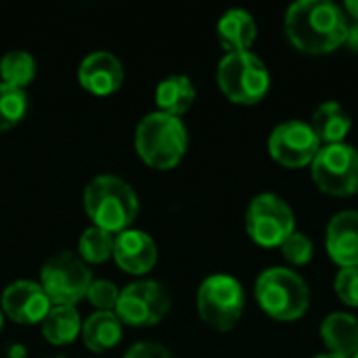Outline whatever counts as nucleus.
I'll return each mask as SVG.
<instances>
[{
	"label": "nucleus",
	"instance_id": "21",
	"mask_svg": "<svg viewBox=\"0 0 358 358\" xmlns=\"http://www.w3.org/2000/svg\"><path fill=\"white\" fill-rule=\"evenodd\" d=\"M40 325L44 340L52 346L71 344L82 334V321L76 306H52Z\"/></svg>",
	"mask_w": 358,
	"mask_h": 358
},
{
	"label": "nucleus",
	"instance_id": "13",
	"mask_svg": "<svg viewBox=\"0 0 358 358\" xmlns=\"http://www.w3.org/2000/svg\"><path fill=\"white\" fill-rule=\"evenodd\" d=\"M78 82L84 90L96 96H107L124 84V65L109 50H94L80 61Z\"/></svg>",
	"mask_w": 358,
	"mask_h": 358
},
{
	"label": "nucleus",
	"instance_id": "16",
	"mask_svg": "<svg viewBox=\"0 0 358 358\" xmlns=\"http://www.w3.org/2000/svg\"><path fill=\"white\" fill-rule=\"evenodd\" d=\"M216 31H218L220 46L227 50V55L229 52H248L254 46L256 36H258L254 17L243 8L227 10L218 21Z\"/></svg>",
	"mask_w": 358,
	"mask_h": 358
},
{
	"label": "nucleus",
	"instance_id": "29",
	"mask_svg": "<svg viewBox=\"0 0 358 358\" xmlns=\"http://www.w3.org/2000/svg\"><path fill=\"white\" fill-rule=\"evenodd\" d=\"M346 44H348L352 50H357L358 52V23H355V25H350V27H348V38H346Z\"/></svg>",
	"mask_w": 358,
	"mask_h": 358
},
{
	"label": "nucleus",
	"instance_id": "25",
	"mask_svg": "<svg viewBox=\"0 0 358 358\" xmlns=\"http://www.w3.org/2000/svg\"><path fill=\"white\" fill-rule=\"evenodd\" d=\"M281 252L285 256V260L294 266H304L313 260V254H315V248H313V241L302 235V233H292L283 243H281Z\"/></svg>",
	"mask_w": 358,
	"mask_h": 358
},
{
	"label": "nucleus",
	"instance_id": "9",
	"mask_svg": "<svg viewBox=\"0 0 358 358\" xmlns=\"http://www.w3.org/2000/svg\"><path fill=\"white\" fill-rule=\"evenodd\" d=\"M317 187L334 197H350L358 193V151L355 147L325 145L310 164Z\"/></svg>",
	"mask_w": 358,
	"mask_h": 358
},
{
	"label": "nucleus",
	"instance_id": "10",
	"mask_svg": "<svg viewBox=\"0 0 358 358\" xmlns=\"http://www.w3.org/2000/svg\"><path fill=\"white\" fill-rule=\"evenodd\" d=\"M170 310V296L157 281H134L120 292L115 315L122 325L151 327Z\"/></svg>",
	"mask_w": 358,
	"mask_h": 358
},
{
	"label": "nucleus",
	"instance_id": "24",
	"mask_svg": "<svg viewBox=\"0 0 358 358\" xmlns=\"http://www.w3.org/2000/svg\"><path fill=\"white\" fill-rule=\"evenodd\" d=\"M29 101L23 88L0 82V132L15 128L27 113Z\"/></svg>",
	"mask_w": 358,
	"mask_h": 358
},
{
	"label": "nucleus",
	"instance_id": "12",
	"mask_svg": "<svg viewBox=\"0 0 358 358\" xmlns=\"http://www.w3.org/2000/svg\"><path fill=\"white\" fill-rule=\"evenodd\" d=\"M52 308L46 292L36 281H15L2 292L0 310L4 317L19 325H36L42 323L48 310Z\"/></svg>",
	"mask_w": 358,
	"mask_h": 358
},
{
	"label": "nucleus",
	"instance_id": "28",
	"mask_svg": "<svg viewBox=\"0 0 358 358\" xmlns=\"http://www.w3.org/2000/svg\"><path fill=\"white\" fill-rule=\"evenodd\" d=\"M124 358H174L172 352L162 346V344H155V342H138L134 344Z\"/></svg>",
	"mask_w": 358,
	"mask_h": 358
},
{
	"label": "nucleus",
	"instance_id": "6",
	"mask_svg": "<svg viewBox=\"0 0 358 358\" xmlns=\"http://www.w3.org/2000/svg\"><path fill=\"white\" fill-rule=\"evenodd\" d=\"M243 304V287L231 275H212L197 289V313L216 331L233 329L241 319Z\"/></svg>",
	"mask_w": 358,
	"mask_h": 358
},
{
	"label": "nucleus",
	"instance_id": "15",
	"mask_svg": "<svg viewBox=\"0 0 358 358\" xmlns=\"http://www.w3.org/2000/svg\"><path fill=\"white\" fill-rule=\"evenodd\" d=\"M325 245L340 268H358V212L344 210L329 220Z\"/></svg>",
	"mask_w": 358,
	"mask_h": 358
},
{
	"label": "nucleus",
	"instance_id": "22",
	"mask_svg": "<svg viewBox=\"0 0 358 358\" xmlns=\"http://www.w3.org/2000/svg\"><path fill=\"white\" fill-rule=\"evenodd\" d=\"M0 78L4 84L23 88L36 78V59L27 50H8L0 59Z\"/></svg>",
	"mask_w": 358,
	"mask_h": 358
},
{
	"label": "nucleus",
	"instance_id": "7",
	"mask_svg": "<svg viewBox=\"0 0 358 358\" xmlns=\"http://www.w3.org/2000/svg\"><path fill=\"white\" fill-rule=\"evenodd\" d=\"M90 283V271L84 260L71 252L50 256L40 271V285L52 306H76L82 298H86Z\"/></svg>",
	"mask_w": 358,
	"mask_h": 358
},
{
	"label": "nucleus",
	"instance_id": "4",
	"mask_svg": "<svg viewBox=\"0 0 358 358\" xmlns=\"http://www.w3.org/2000/svg\"><path fill=\"white\" fill-rule=\"evenodd\" d=\"M256 300L275 321H298L310 306L306 281L289 268H268L256 281Z\"/></svg>",
	"mask_w": 358,
	"mask_h": 358
},
{
	"label": "nucleus",
	"instance_id": "18",
	"mask_svg": "<svg viewBox=\"0 0 358 358\" xmlns=\"http://www.w3.org/2000/svg\"><path fill=\"white\" fill-rule=\"evenodd\" d=\"M82 340L84 346L94 352H107L115 348L122 340V321L117 319L115 313H92L84 323H82Z\"/></svg>",
	"mask_w": 358,
	"mask_h": 358
},
{
	"label": "nucleus",
	"instance_id": "8",
	"mask_svg": "<svg viewBox=\"0 0 358 358\" xmlns=\"http://www.w3.org/2000/svg\"><path fill=\"white\" fill-rule=\"evenodd\" d=\"M245 229L254 243L262 248H281V243L296 233V216L279 195L262 193L248 206Z\"/></svg>",
	"mask_w": 358,
	"mask_h": 358
},
{
	"label": "nucleus",
	"instance_id": "31",
	"mask_svg": "<svg viewBox=\"0 0 358 358\" xmlns=\"http://www.w3.org/2000/svg\"><path fill=\"white\" fill-rule=\"evenodd\" d=\"M317 358H344V357H338V355H331V352H329V355H321V357H317Z\"/></svg>",
	"mask_w": 358,
	"mask_h": 358
},
{
	"label": "nucleus",
	"instance_id": "27",
	"mask_svg": "<svg viewBox=\"0 0 358 358\" xmlns=\"http://www.w3.org/2000/svg\"><path fill=\"white\" fill-rule=\"evenodd\" d=\"M336 294L346 306H358V268H340L336 277Z\"/></svg>",
	"mask_w": 358,
	"mask_h": 358
},
{
	"label": "nucleus",
	"instance_id": "14",
	"mask_svg": "<svg viewBox=\"0 0 358 358\" xmlns=\"http://www.w3.org/2000/svg\"><path fill=\"white\" fill-rule=\"evenodd\" d=\"M115 264L130 275H145L157 262V245L151 235L138 229H126L113 239Z\"/></svg>",
	"mask_w": 358,
	"mask_h": 358
},
{
	"label": "nucleus",
	"instance_id": "1",
	"mask_svg": "<svg viewBox=\"0 0 358 358\" xmlns=\"http://www.w3.org/2000/svg\"><path fill=\"white\" fill-rule=\"evenodd\" d=\"M348 19L344 8L329 0H300L287 8L285 34L306 55H327L346 44Z\"/></svg>",
	"mask_w": 358,
	"mask_h": 358
},
{
	"label": "nucleus",
	"instance_id": "5",
	"mask_svg": "<svg viewBox=\"0 0 358 358\" xmlns=\"http://www.w3.org/2000/svg\"><path fill=\"white\" fill-rule=\"evenodd\" d=\"M216 80L222 94L237 105L260 103L271 86V73L264 61L252 50L224 55L218 63Z\"/></svg>",
	"mask_w": 358,
	"mask_h": 358
},
{
	"label": "nucleus",
	"instance_id": "26",
	"mask_svg": "<svg viewBox=\"0 0 358 358\" xmlns=\"http://www.w3.org/2000/svg\"><path fill=\"white\" fill-rule=\"evenodd\" d=\"M86 298L90 300V304H92L96 310H101V313H115L120 292H117V287H115L111 281H107V279H92Z\"/></svg>",
	"mask_w": 358,
	"mask_h": 358
},
{
	"label": "nucleus",
	"instance_id": "30",
	"mask_svg": "<svg viewBox=\"0 0 358 358\" xmlns=\"http://www.w3.org/2000/svg\"><path fill=\"white\" fill-rule=\"evenodd\" d=\"M344 10H346L352 19H357L358 23V0H348V2L344 4Z\"/></svg>",
	"mask_w": 358,
	"mask_h": 358
},
{
	"label": "nucleus",
	"instance_id": "2",
	"mask_svg": "<svg viewBox=\"0 0 358 358\" xmlns=\"http://www.w3.org/2000/svg\"><path fill=\"white\" fill-rule=\"evenodd\" d=\"M82 199L92 227H99L111 235L130 229L138 214L136 191L124 178L113 174L94 176L86 185Z\"/></svg>",
	"mask_w": 358,
	"mask_h": 358
},
{
	"label": "nucleus",
	"instance_id": "19",
	"mask_svg": "<svg viewBox=\"0 0 358 358\" xmlns=\"http://www.w3.org/2000/svg\"><path fill=\"white\" fill-rule=\"evenodd\" d=\"M157 111L180 117L195 103V86L187 76H168L155 88Z\"/></svg>",
	"mask_w": 358,
	"mask_h": 358
},
{
	"label": "nucleus",
	"instance_id": "23",
	"mask_svg": "<svg viewBox=\"0 0 358 358\" xmlns=\"http://www.w3.org/2000/svg\"><path fill=\"white\" fill-rule=\"evenodd\" d=\"M113 239H115V235H111L99 227H90L80 235L78 254L84 262L101 264L113 256Z\"/></svg>",
	"mask_w": 358,
	"mask_h": 358
},
{
	"label": "nucleus",
	"instance_id": "3",
	"mask_svg": "<svg viewBox=\"0 0 358 358\" xmlns=\"http://www.w3.org/2000/svg\"><path fill=\"white\" fill-rule=\"evenodd\" d=\"M138 157L155 170H172L180 164L189 147V134L180 117L153 111L145 115L134 132Z\"/></svg>",
	"mask_w": 358,
	"mask_h": 358
},
{
	"label": "nucleus",
	"instance_id": "11",
	"mask_svg": "<svg viewBox=\"0 0 358 358\" xmlns=\"http://www.w3.org/2000/svg\"><path fill=\"white\" fill-rule=\"evenodd\" d=\"M319 151V136L315 134L313 126L302 120L279 124L268 138V153L283 168H304L313 164Z\"/></svg>",
	"mask_w": 358,
	"mask_h": 358
},
{
	"label": "nucleus",
	"instance_id": "33",
	"mask_svg": "<svg viewBox=\"0 0 358 358\" xmlns=\"http://www.w3.org/2000/svg\"><path fill=\"white\" fill-rule=\"evenodd\" d=\"M352 358H358V352H357V355H355V357H352Z\"/></svg>",
	"mask_w": 358,
	"mask_h": 358
},
{
	"label": "nucleus",
	"instance_id": "17",
	"mask_svg": "<svg viewBox=\"0 0 358 358\" xmlns=\"http://www.w3.org/2000/svg\"><path fill=\"white\" fill-rule=\"evenodd\" d=\"M321 340L331 355L352 358L358 352V321L346 313L329 315L321 325Z\"/></svg>",
	"mask_w": 358,
	"mask_h": 358
},
{
	"label": "nucleus",
	"instance_id": "32",
	"mask_svg": "<svg viewBox=\"0 0 358 358\" xmlns=\"http://www.w3.org/2000/svg\"><path fill=\"white\" fill-rule=\"evenodd\" d=\"M2 321H4V315H2V310H0V331H2Z\"/></svg>",
	"mask_w": 358,
	"mask_h": 358
},
{
	"label": "nucleus",
	"instance_id": "20",
	"mask_svg": "<svg viewBox=\"0 0 358 358\" xmlns=\"http://www.w3.org/2000/svg\"><path fill=\"white\" fill-rule=\"evenodd\" d=\"M313 130L325 145H340L348 136L352 128L350 115L344 111V107L336 101L321 103L313 115Z\"/></svg>",
	"mask_w": 358,
	"mask_h": 358
}]
</instances>
